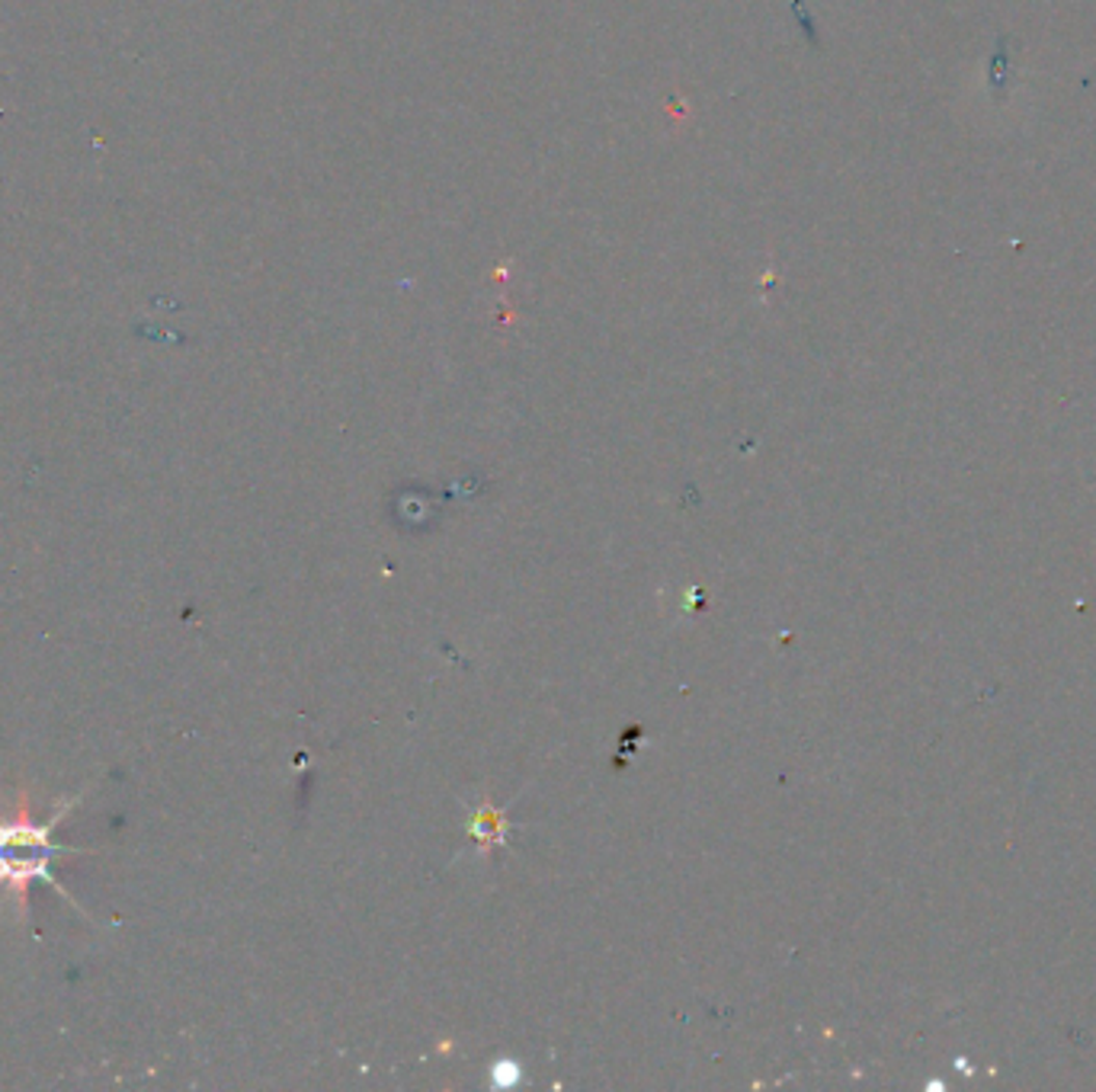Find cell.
<instances>
[{
  "label": "cell",
  "instance_id": "cell-1",
  "mask_svg": "<svg viewBox=\"0 0 1096 1092\" xmlns=\"http://www.w3.org/2000/svg\"><path fill=\"white\" fill-rule=\"evenodd\" d=\"M87 792L68 795L61 798L49 817H32V804L29 795L20 792L17 804L10 814L0 811V894H7L17 907V917L23 920L29 913V891L35 884H46L52 891H58L64 900H71L74 907L84 913V907L68 888H61L58 881V865L64 855H84V852H97V849H81V846H68L58 840V823L68 817V811H74L81 804Z\"/></svg>",
  "mask_w": 1096,
  "mask_h": 1092
}]
</instances>
